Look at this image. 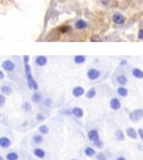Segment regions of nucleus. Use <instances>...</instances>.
I'll return each instance as SVG.
<instances>
[{
    "label": "nucleus",
    "instance_id": "f257e3e1",
    "mask_svg": "<svg viewBox=\"0 0 143 160\" xmlns=\"http://www.w3.org/2000/svg\"><path fill=\"white\" fill-rule=\"evenodd\" d=\"M29 55H24L23 60H24V72H25V77H26V83H28V88L33 89V90H38V84L37 81L33 79V75H32V68H30L29 64Z\"/></svg>",
    "mask_w": 143,
    "mask_h": 160
},
{
    "label": "nucleus",
    "instance_id": "f03ea898",
    "mask_svg": "<svg viewBox=\"0 0 143 160\" xmlns=\"http://www.w3.org/2000/svg\"><path fill=\"white\" fill-rule=\"evenodd\" d=\"M113 83L117 87L118 85L126 87L127 84H129V77H127L126 72H125L122 68H118V70L114 72V75H113Z\"/></svg>",
    "mask_w": 143,
    "mask_h": 160
},
{
    "label": "nucleus",
    "instance_id": "7ed1b4c3",
    "mask_svg": "<svg viewBox=\"0 0 143 160\" xmlns=\"http://www.w3.org/2000/svg\"><path fill=\"white\" fill-rule=\"evenodd\" d=\"M102 76V72L97 67H89L87 70V79L89 81H99Z\"/></svg>",
    "mask_w": 143,
    "mask_h": 160
},
{
    "label": "nucleus",
    "instance_id": "20e7f679",
    "mask_svg": "<svg viewBox=\"0 0 143 160\" xmlns=\"http://www.w3.org/2000/svg\"><path fill=\"white\" fill-rule=\"evenodd\" d=\"M112 21H113L114 25L122 26L123 24L126 22V17H125V14L121 13V12H114V13L112 14Z\"/></svg>",
    "mask_w": 143,
    "mask_h": 160
},
{
    "label": "nucleus",
    "instance_id": "39448f33",
    "mask_svg": "<svg viewBox=\"0 0 143 160\" xmlns=\"http://www.w3.org/2000/svg\"><path fill=\"white\" fill-rule=\"evenodd\" d=\"M1 68H3V71H5V72H13L16 70V63L12 59H5L1 62Z\"/></svg>",
    "mask_w": 143,
    "mask_h": 160
},
{
    "label": "nucleus",
    "instance_id": "423d86ee",
    "mask_svg": "<svg viewBox=\"0 0 143 160\" xmlns=\"http://www.w3.org/2000/svg\"><path fill=\"white\" fill-rule=\"evenodd\" d=\"M143 118V109H134L129 113V119L131 122H139Z\"/></svg>",
    "mask_w": 143,
    "mask_h": 160
},
{
    "label": "nucleus",
    "instance_id": "0eeeda50",
    "mask_svg": "<svg viewBox=\"0 0 143 160\" xmlns=\"http://www.w3.org/2000/svg\"><path fill=\"white\" fill-rule=\"evenodd\" d=\"M87 139L92 143V142H96V140H99L100 139V134H99V130L95 127H92V129H89V130L87 131Z\"/></svg>",
    "mask_w": 143,
    "mask_h": 160
},
{
    "label": "nucleus",
    "instance_id": "6e6552de",
    "mask_svg": "<svg viewBox=\"0 0 143 160\" xmlns=\"http://www.w3.org/2000/svg\"><path fill=\"white\" fill-rule=\"evenodd\" d=\"M11 146H12V139L11 138L7 137V135H1V137H0V148L7 150V148H9Z\"/></svg>",
    "mask_w": 143,
    "mask_h": 160
},
{
    "label": "nucleus",
    "instance_id": "1a4fd4ad",
    "mask_svg": "<svg viewBox=\"0 0 143 160\" xmlns=\"http://www.w3.org/2000/svg\"><path fill=\"white\" fill-rule=\"evenodd\" d=\"M121 106H122V104H121L120 97H112L110 100H109V108H110L112 110H120Z\"/></svg>",
    "mask_w": 143,
    "mask_h": 160
},
{
    "label": "nucleus",
    "instance_id": "9d476101",
    "mask_svg": "<svg viewBox=\"0 0 143 160\" xmlns=\"http://www.w3.org/2000/svg\"><path fill=\"white\" fill-rule=\"evenodd\" d=\"M88 26H89L88 21L83 20V19H78V20H75V22H74V28L76 30H86Z\"/></svg>",
    "mask_w": 143,
    "mask_h": 160
},
{
    "label": "nucleus",
    "instance_id": "9b49d317",
    "mask_svg": "<svg viewBox=\"0 0 143 160\" xmlns=\"http://www.w3.org/2000/svg\"><path fill=\"white\" fill-rule=\"evenodd\" d=\"M34 64H36V67H45L47 64V56H45V55L34 56Z\"/></svg>",
    "mask_w": 143,
    "mask_h": 160
},
{
    "label": "nucleus",
    "instance_id": "f8f14e48",
    "mask_svg": "<svg viewBox=\"0 0 143 160\" xmlns=\"http://www.w3.org/2000/svg\"><path fill=\"white\" fill-rule=\"evenodd\" d=\"M30 142H32L33 144H36V146H39V144H42L45 142V138L42 134H33L32 137H30Z\"/></svg>",
    "mask_w": 143,
    "mask_h": 160
},
{
    "label": "nucleus",
    "instance_id": "ddd939ff",
    "mask_svg": "<svg viewBox=\"0 0 143 160\" xmlns=\"http://www.w3.org/2000/svg\"><path fill=\"white\" fill-rule=\"evenodd\" d=\"M30 101L33 102V104H42V101H44V96H42V93H39L38 90H34L32 95V97H30Z\"/></svg>",
    "mask_w": 143,
    "mask_h": 160
},
{
    "label": "nucleus",
    "instance_id": "4468645a",
    "mask_svg": "<svg viewBox=\"0 0 143 160\" xmlns=\"http://www.w3.org/2000/svg\"><path fill=\"white\" fill-rule=\"evenodd\" d=\"M32 152L37 159H45L46 158V151H45L44 148H41V147H34V148L32 150Z\"/></svg>",
    "mask_w": 143,
    "mask_h": 160
},
{
    "label": "nucleus",
    "instance_id": "2eb2a0df",
    "mask_svg": "<svg viewBox=\"0 0 143 160\" xmlns=\"http://www.w3.org/2000/svg\"><path fill=\"white\" fill-rule=\"evenodd\" d=\"M71 114H72V117H75L76 119H80L84 117V110L79 106H74V108H71Z\"/></svg>",
    "mask_w": 143,
    "mask_h": 160
},
{
    "label": "nucleus",
    "instance_id": "dca6fc26",
    "mask_svg": "<svg viewBox=\"0 0 143 160\" xmlns=\"http://www.w3.org/2000/svg\"><path fill=\"white\" fill-rule=\"evenodd\" d=\"M72 96L74 97H81V96L86 95V89L83 88L81 85H75L74 88H72Z\"/></svg>",
    "mask_w": 143,
    "mask_h": 160
},
{
    "label": "nucleus",
    "instance_id": "f3484780",
    "mask_svg": "<svg viewBox=\"0 0 143 160\" xmlns=\"http://www.w3.org/2000/svg\"><path fill=\"white\" fill-rule=\"evenodd\" d=\"M0 92H1L3 95L8 96V95H12V93H13V88H12V85L9 83H4L0 87Z\"/></svg>",
    "mask_w": 143,
    "mask_h": 160
},
{
    "label": "nucleus",
    "instance_id": "a211bd4d",
    "mask_svg": "<svg viewBox=\"0 0 143 160\" xmlns=\"http://www.w3.org/2000/svg\"><path fill=\"white\" fill-rule=\"evenodd\" d=\"M115 93H117L118 97L123 98V97H127V95H129V89H127L126 87H123V85H118L117 89H115Z\"/></svg>",
    "mask_w": 143,
    "mask_h": 160
},
{
    "label": "nucleus",
    "instance_id": "6ab92c4d",
    "mask_svg": "<svg viewBox=\"0 0 143 160\" xmlns=\"http://www.w3.org/2000/svg\"><path fill=\"white\" fill-rule=\"evenodd\" d=\"M125 134H126V137L131 138V139H138V138H139L138 131H136L134 127H126V130H125Z\"/></svg>",
    "mask_w": 143,
    "mask_h": 160
},
{
    "label": "nucleus",
    "instance_id": "aec40b11",
    "mask_svg": "<svg viewBox=\"0 0 143 160\" xmlns=\"http://www.w3.org/2000/svg\"><path fill=\"white\" fill-rule=\"evenodd\" d=\"M83 152H84V155H86V156H88V158H95L96 153H97L93 146L92 147H91V146H86V147H84Z\"/></svg>",
    "mask_w": 143,
    "mask_h": 160
},
{
    "label": "nucleus",
    "instance_id": "412c9836",
    "mask_svg": "<svg viewBox=\"0 0 143 160\" xmlns=\"http://www.w3.org/2000/svg\"><path fill=\"white\" fill-rule=\"evenodd\" d=\"M131 75L135 79H143V71L141 70V68L138 67H133L131 68Z\"/></svg>",
    "mask_w": 143,
    "mask_h": 160
},
{
    "label": "nucleus",
    "instance_id": "4be33fe9",
    "mask_svg": "<svg viewBox=\"0 0 143 160\" xmlns=\"http://www.w3.org/2000/svg\"><path fill=\"white\" fill-rule=\"evenodd\" d=\"M96 95H97V89H96V87H92L91 89H88L87 92H86V97L88 98V100H91V98H95L96 97Z\"/></svg>",
    "mask_w": 143,
    "mask_h": 160
},
{
    "label": "nucleus",
    "instance_id": "5701e85b",
    "mask_svg": "<svg viewBox=\"0 0 143 160\" xmlns=\"http://www.w3.org/2000/svg\"><path fill=\"white\" fill-rule=\"evenodd\" d=\"M125 135H126V134H125L121 129H117V130L114 131V139L118 140V142H122L125 139Z\"/></svg>",
    "mask_w": 143,
    "mask_h": 160
},
{
    "label": "nucleus",
    "instance_id": "b1692460",
    "mask_svg": "<svg viewBox=\"0 0 143 160\" xmlns=\"http://www.w3.org/2000/svg\"><path fill=\"white\" fill-rule=\"evenodd\" d=\"M19 159H20V156L16 151H9L5 155V160H19Z\"/></svg>",
    "mask_w": 143,
    "mask_h": 160
},
{
    "label": "nucleus",
    "instance_id": "393cba45",
    "mask_svg": "<svg viewBox=\"0 0 143 160\" xmlns=\"http://www.w3.org/2000/svg\"><path fill=\"white\" fill-rule=\"evenodd\" d=\"M38 132L42 135H47L49 132H50V129H49L47 125H45V123H42V125L38 126Z\"/></svg>",
    "mask_w": 143,
    "mask_h": 160
},
{
    "label": "nucleus",
    "instance_id": "a878e982",
    "mask_svg": "<svg viewBox=\"0 0 143 160\" xmlns=\"http://www.w3.org/2000/svg\"><path fill=\"white\" fill-rule=\"evenodd\" d=\"M86 62H87L86 55H75L74 56V63H76V64H83Z\"/></svg>",
    "mask_w": 143,
    "mask_h": 160
},
{
    "label": "nucleus",
    "instance_id": "bb28decb",
    "mask_svg": "<svg viewBox=\"0 0 143 160\" xmlns=\"http://www.w3.org/2000/svg\"><path fill=\"white\" fill-rule=\"evenodd\" d=\"M21 110L25 111V113H28V111L32 110V104H30L29 101H24L23 104H21Z\"/></svg>",
    "mask_w": 143,
    "mask_h": 160
},
{
    "label": "nucleus",
    "instance_id": "cd10ccee",
    "mask_svg": "<svg viewBox=\"0 0 143 160\" xmlns=\"http://www.w3.org/2000/svg\"><path fill=\"white\" fill-rule=\"evenodd\" d=\"M42 104H44L45 108H51V105H53V100H51L50 97H44V101H42Z\"/></svg>",
    "mask_w": 143,
    "mask_h": 160
},
{
    "label": "nucleus",
    "instance_id": "c85d7f7f",
    "mask_svg": "<svg viewBox=\"0 0 143 160\" xmlns=\"http://www.w3.org/2000/svg\"><path fill=\"white\" fill-rule=\"evenodd\" d=\"M58 30H59L60 33H70V32H71V26H68V25H60L59 28H58Z\"/></svg>",
    "mask_w": 143,
    "mask_h": 160
},
{
    "label": "nucleus",
    "instance_id": "c756f323",
    "mask_svg": "<svg viewBox=\"0 0 143 160\" xmlns=\"http://www.w3.org/2000/svg\"><path fill=\"white\" fill-rule=\"evenodd\" d=\"M95 159L96 160H108V155L105 152H99V153H96Z\"/></svg>",
    "mask_w": 143,
    "mask_h": 160
},
{
    "label": "nucleus",
    "instance_id": "7c9ffc66",
    "mask_svg": "<svg viewBox=\"0 0 143 160\" xmlns=\"http://www.w3.org/2000/svg\"><path fill=\"white\" fill-rule=\"evenodd\" d=\"M46 114L45 113H37V116H36V121H37V122H44L45 119H46Z\"/></svg>",
    "mask_w": 143,
    "mask_h": 160
},
{
    "label": "nucleus",
    "instance_id": "2f4dec72",
    "mask_svg": "<svg viewBox=\"0 0 143 160\" xmlns=\"http://www.w3.org/2000/svg\"><path fill=\"white\" fill-rule=\"evenodd\" d=\"M92 146L96 147V148H102V147H104V142H102L101 139H99L96 142H92Z\"/></svg>",
    "mask_w": 143,
    "mask_h": 160
},
{
    "label": "nucleus",
    "instance_id": "473e14b6",
    "mask_svg": "<svg viewBox=\"0 0 143 160\" xmlns=\"http://www.w3.org/2000/svg\"><path fill=\"white\" fill-rule=\"evenodd\" d=\"M4 105H5V95H3L0 92V108H3Z\"/></svg>",
    "mask_w": 143,
    "mask_h": 160
},
{
    "label": "nucleus",
    "instance_id": "72a5a7b5",
    "mask_svg": "<svg viewBox=\"0 0 143 160\" xmlns=\"http://www.w3.org/2000/svg\"><path fill=\"white\" fill-rule=\"evenodd\" d=\"M99 3L102 7H110V0H99Z\"/></svg>",
    "mask_w": 143,
    "mask_h": 160
},
{
    "label": "nucleus",
    "instance_id": "f704fd0d",
    "mask_svg": "<svg viewBox=\"0 0 143 160\" xmlns=\"http://www.w3.org/2000/svg\"><path fill=\"white\" fill-rule=\"evenodd\" d=\"M59 113L63 114V116H72V114H71V109H62Z\"/></svg>",
    "mask_w": 143,
    "mask_h": 160
},
{
    "label": "nucleus",
    "instance_id": "c9c22d12",
    "mask_svg": "<svg viewBox=\"0 0 143 160\" xmlns=\"http://www.w3.org/2000/svg\"><path fill=\"white\" fill-rule=\"evenodd\" d=\"M138 40L143 41V28H141L139 29V32H138Z\"/></svg>",
    "mask_w": 143,
    "mask_h": 160
},
{
    "label": "nucleus",
    "instance_id": "e433bc0d",
    "mask_svg": "<svg viewBox=\"0 0 143 160\" xmlns=\"http://www.w3.org/2000/svg\"><path fill=\"white\" fill-rule=\"evenodd\" d=\"M138 135H139V138H141L142 142H143V129H139V130H138Z\"/></svg>",
    "mask_w": 143,
    "mask_h": 160
},
{
    "label": "nucleus",
    "instance_id": "4c0bfd02",
    "mask_svg": "<svg viewBox=\"0 0 143 160\" xmlns=\"http://www.w3.org/2000/svg\"><path fill=\"white\" fill-rule=\"evenodd\" d=\"M127 64H129V63H127V60H125V59H122V60H121V63H120L121 67H123V66H127Z\"/></svg>",
    "mask_w": 143,
    "mask_h": 160
},
{
    "label": "nucleus",
    "instance_id": "58836bf2",
    "mask_svg": "<svg viewBox=\"0 0 143 160\" xmlns=\"http://www.w3.org/2000/svg\"><path fill=\"white\" fill-rule=\"evenodd\" d=\"M5 77V74H4V71H1L0 70V80H3Z\"/></svg>",
    "mask_w": 143,
    "mask_h": 160
},
{
    "label": "nucleus",
    "instance_id": "ea45409f",
    "mask_svg": "<svg viewBox=\"0 0 143 160\" xmlns=\"http://www.w3.org/2000/svg\"><path fill=\"white\" fill-rule=\"evenodd\" d=\"M115 160H126V158H125V156H117Z\"/></svg>",
    "mask_w": 143,
    "mask_h": 160
},
{
    "label": "nucleus",
    "instance_id": "a19ab883",
    "mask_svg": "<svg viewBox=\"0 0 143 160\" xmlns=\"http://www.w3.org/2000/svg\"><path fill=\"white\" fill-rule=\"evenodd\" d=\"M0 160H5V156H1V155H0Z\"/></svg>",
    "mask_w": 143,
    "mask_h": 160
},
{
    "label": "nucleus",
    "instance_id": "79ce46f5",
    "mask_svg": "<svg viewBox=\"0 0 143 160\" xmlns=\"http://www.w3.org/2000/svg\"><path fill=\"white\" fill-rule=\"evenodd\" d=\"M0 118H1V113H0Z\"/></svg>",
    "mask_w": 143,
    "mask_h": 160
},
{
    "label": "nucleus",
    "instance_id": "37998d69",
    "mask_svg": "<svg viewBox=\"0 0 143 160\" xmlns=\"http://www.w3.org/2000/svg\"><path fill=\"white\" fill-rule=\"evenodd\" d=\"M71 160H78V159H71Z\"/></svg>",
    "mask_w": 143,
    "mask_h": 160
}]
</instances>
